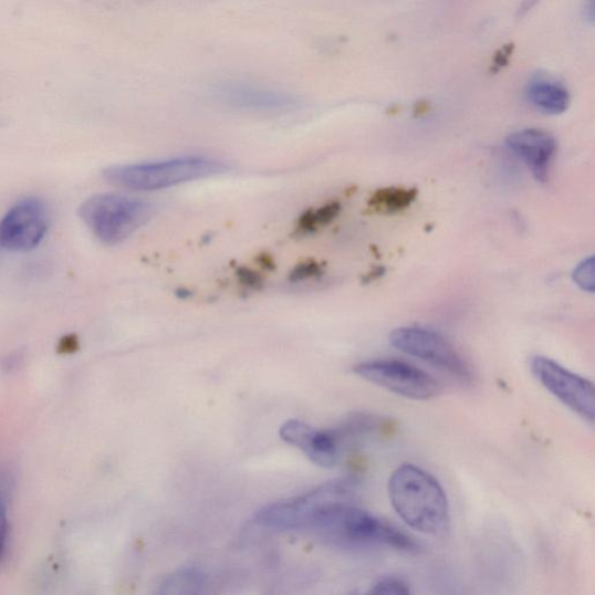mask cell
<instances>
[{
	"label": "cell",
	"mask_w": 595,
	"mask_h": 595,
	"mask_svg": "<svg viewBox=\"0 0 595 595\" xmlns=\"http://www.w3.org/2000/svg\"><path fill=\"white\" fill-rule=\"evenodd\" d=\"M150 205L122 194H101L87 198L79 216L102 243L116 246L132 237L149 219Z\"/></svg>",
	"instance_id": "cell-4"
},
{
	"label": "cell",
	"mask_w": 595,
	"mask_h": 595,
	"mask_svg": "<svg viewBox=\"0 0 595 595\" xmlns=\"http://www.w3.org/2000/svg\"><path fill=\"white\" fill-rule=\"evenodd\" d=\"M525 96L535 108L551 116H559L570 105L567 88L557 81L546 77H535L529 84Z\"/></svg>",
	"instance_id": "cell-13"
},
{
	"label": "cell",
	"mask_w": 595,
	"mask_h": 595,
	"mask_svg": "<svg viewBox=\"0 0 595 595\" xmlns=\"http://www.w3.org/2000/svg\"><path fill=\"white\" fill-rule=\"evenodd\" d=\"M280 435L284 442L303 450L320 467L333 468L338 462L340 439L335 431L316 430L293 419L282 426Z\"/></svg>",
	"instance_id": "cell-12"
},
{
	"label": "cell",
	"mask_w": 595,
	"mask_h": 595,
	"mask_svg": "<svg viewBox=\"0 0 595 595\" xmlns=\"http://www.w3.org/2000/svg\"><path fill=\"white\" fill-rule=\"evenodd\" d=\"M206 576L196 567H186L174 572L161 585L164 595H194L201 592Z\"/></svg>",
	"instance_id": "cell-15"
},
{
	"label": "cell",
	"mask_w": 595,
	"mask_h": 595,
	"mask_svg": "<svg viewBox=\"0 0 595 595\" xmlns=\"http://www.w3.org/2000/svg\"><path fill=\"white\" fill-rule=\"evenodd\" d=\"M572 280L585 292L593 293L595 289L594 258L583 260L572 272Z\"/></svg>",
	"instance_id": "cell-17"
},
{
	"label": "cell",
	"mask_w": 595,
	"mask_h": 595,
	"mask_svg": "<svg viewBox=\"0 0 595 595\" xmlns=\"http://www.w3.org/2000/svg\"><path fill=\"white\" fill-rule=\"evenodd\" d=\"M539 0H523L519 9V15L523 17L528 14L537 4Z\"/></svg>",
	"instance_id": "cell-20"
},
{
	"label": "cell",
	"mask_w": 595,
	"mask_h": 595,
	"mask_svg": "<svg viewBox=\"0 0 595 595\" xmlns=\"http://www.w3.org/2000/svg\"><path fill=\"white\" fill-rule=\"evenodd\" d=\"M354 372L363 379L407 399L428 400L442 392L437 378L399 359L362 362Z\"/></svg>",
	"instance_id": "cell-6"
},
{
	"label": "cell",
	"mask_w": 595,
	"mask_h": 595,
	"mask_svg": "<svg viewBox=\"0 0 595 595\" xmlns=\"http://www.w3.org/2000/svg\"><path fill=\"white\" fill-rule=\"evenodd\" d=\"M507 144L537 181H546L557 152L556 139L551 133L525 128L510 134Z\"/></svg>",
	"instance_id": "cell-11"
},
{
	"label": "cell",
	"mask_w": 595,
	"mask_h": 595,
	"mask_svg": "<svg viewBox=\"0 0 595 595\" xmlns=\"http://www.w3.org/2000/svg\"><path fill=\"white\" fill-rule=\"evenodd\" d=\"M370 594L407 595L410 594L409 585L398 577H384L373 585Z\"/></svg>",
	"instance_id": "cell-18"
},
{
	"label": "cell",
	"mask_w": 595,
	"mask_h": 595,
	"mask_svg": "<svg viewBox=\"0 0 595 595\" xmlns=\"http://www.w3.org/2000/svg\"><path fill=\"white\" fill-rule=\"evenodd\" d=\"M397 351L425 361L464 383L472 380V370L466 358L440 333L428 328L400 327L390 334Z\"/></svg>",
	"instance_id": "cell-7"
},
{
	"label": "cell",
	"mask_w": 595,
	"mask_h": 595,
	"mask_svg": "<svg viewBox=\"0 0 595 595\" xmlns=\"http://www.w3.org/2000/svg\"><path fill=\"white\" fill-rule=\"evenodd\" d=\"M512 51H513V45H508V48H503L494 60V66L498 69L505 66L510 60Z\"/></svg>",
	"instance_id": "cell-19"
},
{
	"label": "cell",
	"mask_w": 595,
	"mask_h": 595,
	"mask_svg": "<svg viewBox=\"0 0 595 595\" xmlns=\"http://www.w3.org/2000/svg\"><path fill=\"white\" fill-rule=\"evenodd\" d=\"M387 489L394 510L410 529L431 536L447 534L449 502L437 478L415 464H403L393 472Z\"/></svg>",
	"instance_id": "cell-2"
},
{
	"label": "cell",
	"mask_w": 595,
	"mask_h": 595,
	"mask_svg": "<svg viewBox=\"0 0 595 595\" xmlns=\"http://www.w3.org/2000/svg\"><path fill=\"white\" fill-rule=\"evenodd\" d=\"M227 170L221 159L209 155H182L158 161L113 166L104 171L111 185L133 191H156Z\"/></svg>",
	"instance_id": "cell-3"
},
{
	"label": "cell",
	"mask_w": 595,
	"mask_h": 595,
	"mask_svg": "<svg viewBox=\"0 0 595 595\" xmlns=\"http://www.w3.org/2000/svg\"><path fill=\"white\" fill-rule=\"evenodd\" d=\"M386 269L384 267H377L373 272L366 276L365 282H374L384 276Z\"/></svg>",
	"instance_id": "cell-21"
},
{
	"label": "cell",
	"mask_w": 595,
	"mask_h": 595,
	"mask_svg": "<svg viewBox=\"0 0 595 595\" xmlns=\"http://www.w3.org/2000/svg\"><path fill=\"white\" fill-rule=\"evenodd\" d=\"M585 15L591 22L594 21V0H587Z\"/></svg>",
	"instance_id": "cell-22"
},
{
	"label": "cell",
	"mask_w": 595,
	"mask_h": 595,
	"mask_svg": "<svg viewBox=\"0 0 595 595\" xmlns=\"http://www.w3.org/2000/svg\"><path fill=\"white\" fill-rule=\"evenodd\" d=\"M357 482L352 478L332 480L313 491L264 507L255 520L265 529L295 531L307 529L313 514L327 501L357 493Z\"/></svg>",
	"instance_id": "cell-5"
},
{
	"label": "cell",
	"mask_w": 595,
	"mask_h": 595,
	"mask_svg": "<svg viewBox=\"0 0 595 595\" xmlns=\"http://www.w3.org/2000/svg\"><path fill=\"white\" fill-rule=\"evenodd\" d=\"M48 208L38 198L19 200L0 220V247L13 253L35 249L49 232Z\"/></svg>",
	"instance_id": "cell-9"
},
{
	"label": "cell",
	"mask_w": 595,
	"mask_h": 595,
	"mask_svg": "<svg viewBox=\"0 0 595 595\" xmlns=\"http://www.w3.org/2000/svg\"><path fill=\"white\" fill-rule=\"evenodd\" d=\"M76 347V341L74 338H64V346H63V349L65 353H67L69 351H74Z\"/></svg>",
	"instance_id": "cell-23"
},
{
	"label": "cell",
	"mask_w": 595,
	"mask_h": 595,
	"mask_svg": "<svg viewBox=\"0 0 595 595\" xmlns=\"http://www.w3.org/2000/svg\"><path fill=\"white\" fill-rule=\"evenodd\" d=\"M211 96L223 106L262 114L290 112L301 104L295 96L283 90L237 80L215 84Z\"/></svg>",
	"instance_id": "cell-10"
},
{
	"label": "cell",
	"mask_w": 595,
	"mask_h": 595,
	"mask_svg": "<svg viewBox=\"0 0 595 595\" xmlns=\"http://www.w3.org/2000/svg\"><path fill=\"white\" fill-rule=\"evenodd\" d=\"M418 195V190L414 188H383L372 196L369 206L378 213H398L408 209Z\"/></svg>",
	"instance_id": "cell-14"
},
{
	"label": "cell",
	"mask_w": 595,
	"mask_h": 595,
	"mask_svg": "<svg viewBox=\"0 0 595 595\" xmlns=\"http://www.w3.org/2000/svg\"><path fill=\"white\" fill-rule=\"evenodd\" d=\"M531 369L546 392L584 420L594 422V386L591 380L567 370L560 363L544 356L533 357Z\"/></svg>",
	"instance_id": "cell-8"
},
{
	"label": "cell",
	"mask_w": 595,
	"mask_h": 595,
	"mask_svg": "<svg viewBox=\"0 0 595 595\" xmlns=\"http://www.w3.org/2000/svg\"><path fill=\"white\" fill-rule=\"evenodd\" d=\"M9 482L0 477V564L8 554L10 523H9Z\"/></svg>",
	"instance_id": "cell-16"
},
{
	"label": "cell",
	"mask_w": 595,
	"mask_h": 595,
	"mask_svg": "<svg viewBox=\"0 0 595 595\" xmlns=\"http://www.w3.org/2000/svg\"><path fill=\"white\" fill-rule=\"evenodd\" d=\"M356 494L324 503L312 516L307 530L328 543L345 549L387 546L415 553L419 545L395 525L356 505Z\"/></svg>",
	"instance_id": "cell-1"
}]
</instances>
